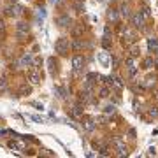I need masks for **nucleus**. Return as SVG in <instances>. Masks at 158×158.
I'll return each mask as SVG.
<instances>
[{"mask_svg":"<svg viewBox=\"0 0 158 158\" xmlns=\"http://www.w3.org/2000/svg\"><path fill=\"white\" fill-rule=\"evenodd\" d=\"M70 48H72V46L69 44V39H65V37L58 39L56 42H55V51H56V53H60V55H67Z\"/></svg>","mask_w":158,"mask_h":158,"instance_id":"obj_1","label":"nucleus"},{"mask_svg":"<svg viewBox=\"0 0 158 158\" xmlns=\"http://www.w3.org/2000/svg\"><path fill=\"white\" fill-rule=\"evenodd\" d=\"M28 32H30V27L25 21H21V23H18V25H16V35H18V39H21V41H23V39H27Z\"/></svg>","mask_w":158,"mask_h":158,"instance_id":"obj_2","label":"nucleus"},{"mask_svg":"<svg viewBox=\"0 0 158 158\" xmlns=\"http://www.w3.org/2000/svg\"><path fill=\"white\" fill-rule=\"evenodd\" d=\"M132 25H134L135 28H144L146 20H144V16L141 14V11H137L135 14H132Z\"/></svg>","mask_w":158,"mask_h":158,"instance_id":"obj_3","label":"nucleus"},{"mask_svg":"<svg viewBox=\"0 0 158 158\" xmlns=\"http://www.w3.org/2000/svg\"><path fill=\"white\" fill-rule=\"evenodd\" d=\"M114 144H116V148H118V156H127V155H128V149H127V146L123 144L121 137H114Z\"/></svg>","mask_w":158,"mask_h":158,"instance_id":"obj_4","label":"nucleus"},{"mask_svg":"<svg viewBox=\"0 0 158 158\" xmlns=\"http://www.w3.org/2000/svg\"><path fill=\"white\" fill-rule=\"evenodd\" d=\"M72 67H74V72L77 74L79 70H83V67H84V58L81 56V55H76V56L72 58Z\"/></svg>","mask_w":158,"mask_h":158,"instance_id":"obj_5","label":"nucleus"},{"mask_svg":"<svg viewBox=\"0 0 158 158\" xmlns=\"http://www.w3.org/2000/svg\"><path fill=\"white\" fill-rule=\"evenodd\" d=\"M125 65H127V69H128V74L130 77H134L137 74V67H135V58L134 56H128L127 58V62H125Z\"/></svg>","mask_w":158,"mask_h":158,"instance_id":"obj_6","label":"nucleus"},{"mask_svg":"<svg viewBox=\"0 0 158 158\" xmlns=\"http://www.w3.org/2000/svg\"><path fill=\"white\" fill-rule=\"evenodd\" d=\"M28 81L32 83V84H41L42 77H41V74H39L37 70H30L28 72Z\"/></svg>","mask_w":158,"mask_h":158,"instance_id":"obj_7","label":"nucleus"},{"mask_svg":"<svg viewBox=\"0 0 158 158\" xmlns=\"http://www.w3.org/2000/svg\"><path fill=\"white\" fill-rule=\"evenodd\" d=\"M56 25H58V27H69V25H70V18H69L67 14L58 16V18H56Z\"/></svg>","mask_w":158,"mask_h":158,"instance_id":"obj_8","label":"nucleus"},{"mask_svg":"<svg viewBox=\"0 0 158 158\" xmlns=\"http://www.w3.org/2000/svg\"><path fill=\"white\" fill-rule=\"evenodd\" d=\"M32 63V55L30 53H25L21 58H20V67H28Z\"/></svg>","mask_w":158,"mask_h":158,"instance_id":"obj_9","label":"nucleus"},{"mask_svg":"<svg viewBox=\"0 0 158 158\" xmlns=\"http://www.w3.org/2000/svg\"><path fill=\"white\" fill-rule=\"evenodd\" d=\"M148 49L153 53H158V39H155V37L148 39Z\"/></svg>","mask_w":158,"mask_h":158,"instance_id":"obj_10","label":"nucleus"},{"mask_svg":"<svg viewBox=\"0 0 158 158\" xmlns=\"http://www.w3.org/2000/svg\"><path fill=\"white\" fill-rule=\"evenodd\" d=\"M120 14L123 16V18H128L130 16V5L125 2V4H121V7H120Z\"/></svg>","mask_w":158,"mask_h":158,"instance_id":"obj_11","label":"nucleus"},{"mask_svg":"<svg viewBox=\"0 0 158 158\" xmlns=\"http://www.w3.org/2000/svg\"><path fill=\"white\" fill-rule=\"evenodd\" d=\"M7 14H9V16H18V14H21V7H20V5L7 7Z\"/></svg>","mask_w":158,"mask_h":158,"instance_id":"obj_12","label":"nucleus"},{"mask_svg":"<svg viewBox=\"0 0 158 158\" xmlns=\"http://www.w3.org/2000/svg\"><path fill=\"white\" fill-rule=\"evenodd\" d=\"M153 65H155V60H153V58H146L142 62V69L149 70V69H153Z\"/></svg>","mask_w":158,"mask_h":158,"instance_id":"obj_13","label":"nucleus"},{"mask_svg":"<svg viewBox=\"0 0 158 158\" xmlns=\"http://www.w3.org/2000/svg\"><path fill=\"white\" fill-rule=\"evenodd\" d=\"M100 77L99 74H95V72H90L86 76V83H90V84H93V83H97V79Z\"/></svg>","mask_w":158,"mask_h":158,"instance_id":"obj_14","label":"nucleus"},{"mask_svg":"<svg viewBox=\"0 0 158 158\" xmlns=\"http://www.w3.org/2000/svg\"><path fill=\"white\" fill-rule=\"evenodd\" d=\"M83 128L86 130V132H92V130L95 128L93 121H92V120H84V121H83Z\"/></svg>","mask_w":158,"mask_h":158,"instance_id":"obj_15","label":"nucleus"},{"mask_svg":"<svg viewBox=\"0 0 158 158\" xmlns=\"http://www.w3.org/2000/svg\"><path fill=\"white\" fill-rule=\"evenodd\" d=\"M9 148L14 149V151H23V144L16 142V141H11V142H9Z\"/></svg>","mask_w":158,"mask_h":158,"instance_id":"obj_16","label":"nucleus"},{"mask_svg":"<svg viewBox=\"0 0 158 158\" xmlns=\"http://www.w3.org/2000/svg\"><path fill=\"white\" fill-rule=\"evenodd\" d=\"M113 86H114L116 90H121V88H123V81H121V77H113Z\"/></svg>","mask_w":158,"mask_h":158,"instance_id":"obj_17","label":"nucleus"},{"mask_svg":"<svg viewBox=\"0 0 158 158\" xmlns=\"http://www.w3.org/2000/svg\"><path fill=\"white\" fill-rule=\"evenodd\" d=\"M139 53H141V49H139V48H137L135 44H134V46H130V56L137 58V56H139Z\"/></svg>","mask_w":158,"mask_h":158,"instance_id":"obj_18","label":"nucleus"},{"mask_svg":"<svg viewBox=\"0 0 158 158\" xmlns=\"http://www.w3.org/2000/svg\"><path fill=\"white\" fill-rule=\"evenodd\" d=\"M72 49L76 51V53H77V51H81V49H83V42H81L79 39H76V41H74V44H72Z\"/></svg>","mask_w":158,"mask_h":158,"instance_id":"obj_19","label":"nucleus"},{"mask_svg":"<svg viewBox=\"0 0 158 158\" xmlns=\"http://www.w3.org/2000/svg\"><path fill=\"white\" fill-rule=\"evenodd\" d=\"M141 14H142V16H144V20L148 21V20L151 18V11H149V7H142V9H141Z\"/></svg>","mask_w":158,"mask_h":158,"instance_id":"obj_20","label":"nucleus"},{"mask_svg":"<svg viewBox=\"0 0 158 158\" xmlns=\"http://www.w3.org/2000/svg\"><path fill=\"white\" fill-rule=\"evenodd\" d=\"M107 16H109V20H111V21H116V20H118V13H116V11H113V9H109Z\"/></svg>","mask_w":158,"mask_h":158,"instance_id":"obj_21","label":"nucleus"},{"mask_svg":"<svg viewBox=\"0 0 158 158\" xmlns=\"http://www.w3.org/2000/svg\"><path fill=\"white\" fill-rule=\"evenodd\" d=\"M74 9H76V11H77V13H83V11H84V5H83V4H81V0H79V2H76V4H74Z\"/></svg>","mask_w":158,"mask_h":158,"instance_id":"obj_22","label":"nucleus"},{"mask_svg":"<svg viewBox=\"0 0 158 158\" xmlns=\"http://www.w3.org/2000/svg\"><path fill=\"white\" fill-rule=\"evenodd\" d=\"M30 92H32V90H30L28 86H21V88H20V95H23V97H25V95H30Z\"/></svg>","mask_w":158,"mask_h":158,"instance_id":"obj_23","label":"nucleus"},{"mask_svg":"<svg viewBox=\"0 0 158 158\" xmlns=\"http://www.w3.org/2000/svg\"><path fill=\"white\" fill-rule=\"evenodd\" d=\"M102 46H104V49H109V48H111V41H109V37H104Z\"/></svg>","mask_w":158,"mask_h":158,"instance_id":"obj_24","label":"nucleus"},{"mask_svg":"<svg viewBox=\"0 0 158 158\" xmlns=\"http://www.w3.org/2000/svg\"><path fill=\"white\" fill-rule=\"evenodd\" d=\"M114 113H116L114 106H107V107H106V114H114Z\"/></svg>","mask_w":158,"mask_h":158,"instance_id":"obj_25","label":"nucleus"},{"mask_svg":"<svg viewBox=\"0 0 158 158\" xmlns=\"http://www.w3.org/2000/svg\"><path fill=\"white\" fill-rule=\"evenodd\" d=\"M5 88H7V83H5V79H0V92H5Z\"/></svg>","mask_w":158,"mask_h":158,"instance_id":"obj_26","label":"nucleus"},{"mask_svg":"<svg viewBox=\"0 0 158 158\" xmlns=\"http://www.w3.org/2000/svg\"><path fill=\"white\" fill-rule=\"evenodd\" d=\"M100 62H102V63H104V65H107L109 58H107V55H106V53H102V55H100Z\"/></svg>","mask_w":158,"mask_h":158,"instance_id":"obj_27","label":"nucleus"},{"mask_svg":"<svg viewBox=\"0 0 158 158\" xmlns=\"http://www.w3.org/2000/svg\"><path fill=\"white\" fill-rule=\"evenodd\" d=\"M100 97H109V86L102 88V92H100Z\"/></svg>","mask_w":158,"mask_h":158,"instance_id":"obj_28","label":"nucleus"},{"mask_svg":"<svg viewBox=\"0 0 158 158\" xmlns=\"http://www.w3.org/2000/svg\"><path fill=\"white\" fill-rule=\"evenodd\" d=\"M81 113H83V111H81V107H79V106H76V107L72 109V114H76V116H79Z\"/></svg>","mask_w":158,"mask_h":158,"instance_id":"obj_29","label":"nucleus"},{"mask_svg":"<svg viewBox=\"0 0 158 158\" xmlns=\"http://www.w3.org/2000/svg\"><path fill=\"white\" fill-rule=\"evenodd\" d=\"M81 32H83V25H81V27H77V28L74 30V37H79V35H81Z\"/></svg>","mask_w":158,"mask_h":158,"instance_id":"obj_30","label":"nucleus"},{"mask_svg":"<svg viewBox=\"0 0 158 158\" xmlns=\"http://www.w3.org/2000/svg\"><path fill=\"white\" fill-rule=\"evenodd\" d=\"M149 116H153V118H155V116H158V109L156 107H151L149 109Z\"/></svg>","mask_w":158,"mask_h":158,"instance_id":"obj_31","label":"nucleus"},{"mask_svg":"<svg viewBox=\"0 0 158 158\" xmlns=\"http://www.w3.org/2000/svg\"><path fill=\"white\" fill-rule=\"evenodd\" d=\"M146 84H148V86L155 84V77H148V79H146Z\"/></svg>","mask_w":158,"mask_h":158,"instance_id":"obj_32","label":"nucleus"},{"mask_svg":"<svg viewBox=\"0 0 158 158\" xmlns=\"http://www.w3.org/2000/svg\"><path fill=\"white\" fill-rule=\"evenodd\" d=\"M4 30H5V23L0 20V34H4Z\"/></svg>","mask_w":158,"mask_h":158,"instance_id":"obj_33","label":"nucleus"},{"mask_svg":"<svg viewBox=\"0 0 158 158\" xmlns=\"http://www.w3.org/2000/svg\"><path fill=\"white\" fill-rule=\"evenodd\" d=\"M56 2H58V0H51V4H56Z\"/></svg>","mask_w":158,"mask_h":158,"instance_id":"obj_34","label":"nucleus"},{"mask_svg":"<svg viewBox=\"0 0 158 158\" xmlns=\"http://www.w3.org/2000/svg\"><path fill=\"white\" fill-rule=\"evenodd\" d=\"M97 2H104V0H97Z\"/></svg>","mask_w":158,"mask_h":158,"instance_id":"obj_35","label":"nucleus"}]
</instances>
